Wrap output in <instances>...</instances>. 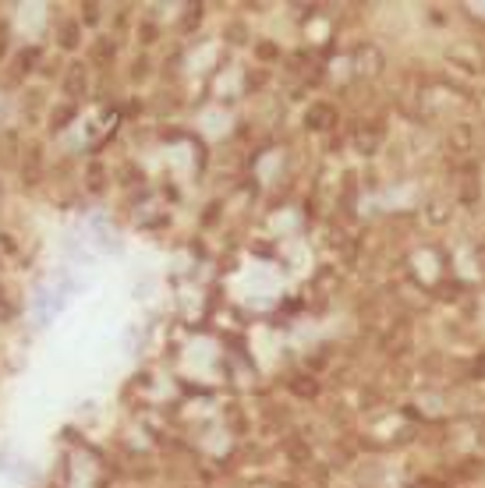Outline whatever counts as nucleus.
Listing matches in <instances>:
<instances>
[{
    "label": "nucleus",
    "mask_w": 485,
    "mask_h": 488,
    "mask_svg": "<svg viewBox=\"0 0 485 488\" xmlns=\"http://www.w3.org/2000/svg\"><path fill=\"white\" fill-rule=\"evenodd\" d=\"M446 149H450L454 156L475 152V128H471V124H454L450 135H446Z\"/></svg>",
    "instance_id": "obj_1"
},
{
    "label": "nucleus",
    "mask_w": 485,
    "mask_h": 488,
    "mask_svg": "<svg viewBox=\"0 0 485 488\" xmlns=\"http://www.w3.org/2000/svg\"><path fill=\"white\" fill-rule=\"evenodd\" d=\"M450 61H454V68H464L468 75H479L485 64V57L479 50H471V46H454V50H450Z\"/></svg>",
    "instance_id": "obj_2"
},
{
    "label": "nucleus",
    "mask_w": 485,
    "mask_h": 488,
    "mask_svg": "<svg viewBox=\"0 0 485 488\" xmlns=\"http://www.w3.org/2000/svg\"><path fill=\"white\" fill-rule=\"evenodd\" d=\"M354 68H358V75H379L383 71V53L376 46H358Z\"/></svg>",
    "instance_id": "obj_3"
},
{
    "label": "nucleus",
    "mask_w": 485,
    "mask_h": 488,
    "mask_svg": "<svg viewBox=\"0 0 485 488\" xmlns=\"http://www.w3.org/2000/svg\"><path fill=\"white\" fill-rule=\"evenodd\" d=\"M333 124H337V110H333L330 103H315V106L308 110V128L326 131V128H333Z\"/></svg>",
    "instance_id": "obj_4"
},
{
    "label": "nucleus",
    "mask_w": 485,
    "mask_h": 488,
    "mask_svg": "<svg viewBox=\"0 0 485 488\" xmlns=\"http://www.w3.org/2000/svg\"><path fill=\"white\" fill-rule=\"evenodd\" d=\"M379 138H383L379 128H372V131H369V128H358V135H354V142H358L362 152H376V149H379Z\"/></svg>",
    "instance_id": "obj_5"
},
{
    "label": "nucleus",
    "mask_w": 485,
    "mask_h": 488,
    "mask_svg": "<svg viewBox=\"0 0 485 488\" xmlns=\"http://www.w3.org/2000/svg\"><path fill=\"white\" fill-rule=\"evenodd\" d=\"M450 202H443V198H432L429 202V219L436 223V227H443V223H450Z\"/></svg>",
    "instance_id": "obj_6"
},
{
    "label": "nucleus",
    "mask_w": 485,
    "mask_h": 488,
    "mask_svg": "<svg viewBox=\"0 0 485 488\" xmlns=\"http://www.w3.org/2000/svg\"><path fill=\"white\" fill-rule=\"evenodd\" d=\"M294 393H297V396H315V393H319V386H315V383L297 379V383H294Z\"/></svg>",
    "instance_id": "obj_7"
},
{
    "label": "nucleus",
    "mask_w": 485,
    "mask_h": 488,
    "mask_svg": "<svg viewBox=\"0 0 485 488\" xmlns=\"http://www.w3.org/2000/svg\"><path fill=\"white\" fill-rule=\"evenodd\" d=\"M475 152L485 156V124H482V131H475Z\"/></svg>",
    "instance_id": "obj_8"
},
{
    "label": "nucleus",
    "mask_w": 485,
    "mask_h": 488,
    "mask_svg": "<svg viewBox=\"0 0 485 488\" xmlns=\"http://www.w3.org/2000/svg\"><path fill=\"white\" fill-rule=\"evenodd\" d=\"M479 106H482V113H485V93H482V96H479Z\"/></svg>",
    "instance_id": "obj_9"
},
{
    "label": "nucleus",
    "mask_w": 485,
    "mask_h": 488,
    "mask_svg": "<svg viewBox=\"0 0 485 488\" xmlns=\"http://www.w3.org/2000/svg\"><path fill=\"white\" fill-rule=\"evenodd\" d=\"M479 244H482V248H485V230H482V237H479Z\"/></svg>",
    "instance_id": "obj_10"
}]
</instances>
